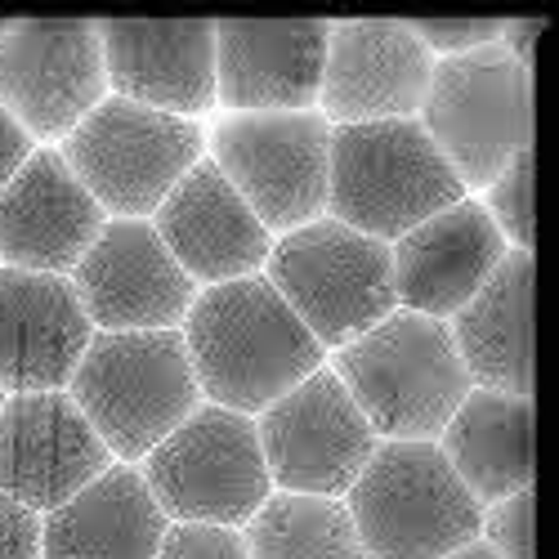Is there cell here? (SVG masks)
Returning a JSON list of instances; mask_svg holds the SVG:
<instances>
[{
    "instance_id": "6da1fadb",
    "label": "cell",
    "mask_w": 559,
    "mask_h": 559,
    "mask_svg": "<svg viewBox=\"0 0 559 559\" xmlns=\"http://www.w3.org/2000/svg\"><path fill=\"white\" fill-rule=\"evenodd\" d=\"M198 390L211 407L260 416L322 367V349L264 273L198 292L179 322Z\"/></svg>"
},
{
    "instance_id": "7a4b0ae2",
    "label": "cell",
    "mask_w": 559,
    "mask_h": 559,
    "mask_svg": "<svg viewBox=\"0 0 559 559\" xmlns=\"http://www.w3.org/2000/svg\"><path fill=\"white\" fill-rule=\"evenodd\" d=\"M332 371L381 443H435L471 394L448 322L394 309L371 332L336 349Z\"/></svg>"
},
{
    "instance_id": "3957f363",
    "label": "cell",
    "mask_w": 559,
    "mask_h": 559,
    "mask_svg": "<svg viewBox=\"0 0 559 559\" xmlns=\"http://www.w3.org/2000/svg\"><path fill=\"white\" fill-rule=\"evenodd\" d=\"M68 394L112 461L126 465L144 461L202 407L179 332H95L68 381Z\"/></svg>"
},
{
    "instance_id": "277c9868",
    "label": "cell",
    "mask_w": 559,
    "mask_h": 559,
    "mask_svg": "<svg viewBox=\"0 0 559 559\" xmlns=\"http://www.w3.org/2000/svg\"><path fill=\"white\" fill-rule=\"evenodd\" d=\"M341 501L367 559H448L484 533V506L439 443H381Z\"/></svg>"
},
{
    "instance_id": "5b68a950",
    "label": "cell",
    "mask_w": 559,
    "mask_h": 559,
    "mask_svg": "<svg viewBox=\"0 0 559 559\" xmlns=\"http://www.w3.org/2000/svg\"><path fill=\"white\" fill-rule=\"evenodd\" d=\"M465 198L461 179L416 117L332 126L328 211L354 233L394 242Z\"/></svg>"
},
{
    "instance_id": "8992f818",
    "label": "cell",
    "mask_w": 559,
    "mask_h": 559,
    "mask_svg": "<svg viewBox=\"0 0 559 559\" xmlns=\"http://www.w3.org/2000/svg\"><path fill=\"white\" fill-rule=\"evenodd\" d=\"M264 283L322 349H345L399 309L390 247L322 215L273 242Z\"/></svg>"
},
{
    "instance_id": "52a82bcc",
    "label": "cell",
    "mask_w": 559,
    "mask_h": 559,
    "mask_svg": "<svg viewBox=\"0 0 559 559\" xmlns=\"http://www.w3.org/2000/svg\"><path fill=\"white\" fill-rule=\"evenodd\" d=\"M416 121L443 153L465 193L488 189L533 144L528 68L510 59L501 45H484V50L456 59H435L430 90Z\"/></svg>"
},
{
    "instance_id": "ba28073f",
    "label": "cell",
    "mask_w": 559,
    "mask_h": 559,
    "mask_svg": "<svg viewBox=\"0 0 559 559\" xmlns=\"http://www.w3.org/2000/svg\"><path fill=\"white\" fill-rule=\"evenodd\" d=\"M59 153L108 219H148L206 157V134L198 121L108 95Z\"/></svg>"
},
{
    "instance_id": "9c48e42d",
    "label": "cell",
    "mask_w": 559,
    "mask_h": 559,
    "mask_svg": "<svg viewBox=\"0 0 559 559\" xmlns=\"http://www.w3.org/2000/svg\"><path fill=\"white\" fill-rule=\"evenodd\" d=\"M211 166L238 189L255 219L292 233L328 211L332 121L313 112H228L206 134Z\"/></svg>"
},
{
    "instance_id": "30bf717a",
    "label": "cell",
    "mask_w": 559,
    "mask_h": 559,
    "mask_svg": "<svg viewBox=\"0 0 559 559\" xmlns=\"http://www.w3.org/2000/svg\"><path fill=\"white\" fill-rule=\"evenodd\" d=\"M144 484L170 524L247 528L273 497L255 416L202 403L144 456Z\"/></svg>"
},
{
    "instance_id": "8fae6325",
    "label": "cell",
    "mask_w": 559,
    "mask_h": 559,
    "mask_svg": "<svg viewBox=\"0 0 559 559\" xmlns=\"http://www.w3.org/2000/svg\"><path fill=\"white\" fill-rule=\"evenodd\" d=\"M269 479L300 497H345L371 452L381 448L377 430L341 385L332 367H318L296 390L269 403L255 421Z\"/></svg>"
},
{
    "instance_id": "7c38bea8",
    "label": "cell",
    "mask_w": 559,
    "mask_h": 559,
    "mask_svg": "<svg viewBox=\"0 0 559 559\" xmlns=\"http://www.w3.org/2000/svg\"><path fill=\"white\" fill-rule=\"evenodd\" d=\"M108 99L99 23L85 19H32L0 36V108L32 144L68 139Z\"/></svg>"
},
{
    "instance_id": "4fadbf2b",
    "label": "cell",
    "mask_w": 559,
    "mask_h": 559,
    "mask_svg": "<svg viewBox=\"0 0 559 559\" xmlns=\"http://www.w3.org/2000/svg\"><path fill=\"white\" fill-rule=\"evenodd\" d=\"M68 283L95 332H179L198 283L175 264L148 219H108Z\"/></svg>"
},
{
    "instance_id": "5bb4252c",
    "label": "cell",
    "mask_w": 559,
    "mask_h": 559,
    "mask_svg": "<svg viewBox=\"0 0 559 559\" xmlns=\"http://www.w3.org/2000/svg\"><path fill=\"white\" fill-rule=\"evenodd\" d=\"M112 465V452L81 416L68 390L10 394L0 407V492L50 515L95 484Z\"/></svg>"
},
{
    "instance_id": "9a60e30c",
    "label": "cell",
    "mask_w": 559,
    "mask_h": 559,
    "mask_svg": "<svg viewBox=\"0 0 559 559\" xmlns=\"http://www.w3.org/2000/svg\"><path fill=\"white\" fill-rule=\"evenodd\" d=\"M435 55L399 19L332 23L328 68H322L318 112L332 126L416 117L430 90Z\"/></svg>"
},
{
    "instance_id": "2e32d148",
    "label": "cell",
    "mask_w": 559,
    "mask_h": 559,
    "mask_svg": "<svg viewBox=\"0 0 559 559\" xmlns=\"http://www.w3.org/2000/svg\"><path fill=\"white\" fill-rule=\"evenodd\" d=\"M108 215L59 148H36L0 189V264L68 277L95 247Z\"/></svg>"
},
{
    "instance_id": "e0dca14e",
    "label": "cell",
    "mask_w": 559,
    "mask_h": 559,
    "mask_svg": "<svg viewBox=\"0 0 559 559\" xmlns=\"http://www.w3.org/2000/svg\"><path fill=\"white\" fill-rule=\"evenodd\" d=\"M332 23H215V104L228 112H313Z\"/></svg>"
},
{
    "instance_id": "ac0fdd59",
    "label": "cell",
    "mask_w": 559,
    "mask_h": 559,
    "mask_svg": "<svg viewBox=\"0 0 559 559\" xmlns=\"http://www.w3.org/2000/svg\"><path fill=\"white\" fill-rule=\"evenodd\" d=\"M90 341L95 322L68 277L0 264V390H68Z\"/></svg>"
},
{
    "instance_id": "d6986e66",
    "label": "cell",
    "mask_w": 559,
    "mask_h": 559,
    "mask_svg": "<svg viewBox=\"0 0 559 559\" xmlns=\"http://www.w3.org/2000/svg\"><path fill=\"white\" fill-rule=\"evenodd\" d=\"M104 72L117 99L183 121L215 108V23H99Z\"/></svg>"
},
{
    "instance_id": "ffe728a7",
    "label": "cell",
    "mask_w": 559,
    "mask_h": 559,
    "mask_svg": "<svg viewBox=\"0 0 559 559\" xmlns=\"http://www.w3.org/2000/svg\"><path fill=\"white\" fill-rule=\"evenodd\" d=\"M506 251L510 247L497 233L492 215L484 211V202L461 198L456 206L394 238L390 269L399 309L448 322L497 273Z\"/></svg>"
},
{
    "instance_id": "44dd1931",
    "label": "cell",
    "mask_w": 559,
    "mask_h": 559,
    "mask_svg": "<svg viewBox=\"0 0 559 559\" xmlns=\"http://www.w3.org/2000/svg\"><path fill=\"white\" fill-rule=\"evenodd\" d=\"M148 224L157 228L175 264L206 287L260 273L273 251L269 228L238 198V189L211 166V157H202L175 183Z\"/></svg>"
},
{
    "instance_id": "7402d4cb",
    "label": "cell",
    "mask_w": 559,
    "mask_h": 559,
    "mask_svg": "<svg viewBox=\"0 0 559 559\" xmlns=\"http://www.w3.org/2000/svg\"><path fill=\"white\" fill-rule=\"evenodd\" d=\"M170 520L144 471L112 461L72 501L40 520V559H157Z\"/></svg>"
},
{
    "instance_id": "603a6c76",
    "label": "cell",
    "mask_w": 559,
    "mask_h": 559,
    "mask_svg": "<svg viewBox=\"0 0 559 559\" xmlns=\"http://www.w3.org/2000/svg\"><path fill=\"white\" fill-rule=\"evenodd\" d=\"M448 336L475 390L533 394V251H506L497 273L465 300Z\"/></svg>"
},
{
    "instance_id": "cb8c5ba5",
    "label": "cell",
    "mask_w": 559,
    "mask_h": 559,
    "mask_svg": "<svg viewBox=\"0 0 559 559\" xmlns=\"http://www.w3.org/2000/svg\"><path fill=\"white\" fill-rule=\"evenodd\" d=\"M435 443L484 510L533 488V399L471 390Z\"/></svg>"
},
{
    "instance_id": "d4e9b609",
    "label": "cell",
    "mask_w": 559,
    "mask_h": 559,
    "mask_svg": "<svg viewBox=\"0 0 559 559\" xmlns=\"http://www.w3.org/2000/svg\"><path fill=\"white\" fill-rule=\"evenodd\" d=\"M251 559H367L345 501L273 492L242 528Z\"/></svg>"
},
{
    "instance_id": "484cf974",
    "label": "cell",
    "mask_w": 559,
    "mask_h": 559,
    "mask_svg": "<svg viewBox=\"0 0 559 559\" xmlns=\"http://www.w3.org/2000/svg\"><path fill=\"white\" fill-rule=\"evenodd\" d=\"M484 211L492 215L497 233L506 238L510 251H528L533 247V157H515L492 183H488V202Z\"/></svg>"
},
{
    "instance_id": "4316f807",
    "label": "cell",
    "mask_w": 559,
    "mask_h": 559,
    "mask_svg": "<svg viewBox=\"0 0 559 559\" xmlns=\"http://www.w3.org/2000/svg\"><path fill=\"white\" fill-rule=\"evenodd\" d=\"M479 542L497 559H533V488L488 506Z\"/></svg>"
},
{
    "instance_id": "83f0119b",
    "label": "cell",
    "mask_w": 559,
    "mask_h": 559,
    "mask_svg": "<svg viewBox=\"0 0 559 559\" xmlns=\"http://www.w3.org/2000/svg\"><path fill=\"white\" fill-rule=\"evenodd\" d=\"M157 559H251L242 528L219 524H170Z\"/></svg>"
},
{
    "instance_id": "f1b7e54d",
    "label": "cell",
    "mask_w": 559,
    "mask_h": 559,
    "mask_svg": "<svg viewBox=\"0 0 559 559\" xmlns=\"http://www.w3.org/2000/svg\"><path fill=\"white\" fill-rule=\"evenodd\" d=\"M412 32L421 36V45L435 59H456V55L484 50V45H497L501 23L497 19H430V23H412Z\"/></svg>"
},
{
    "instance_id": "f546056e",
    "label": "cell",
    "mask_w": 559,
    "mask_h": 559,
    "mask_svg": "<svg viewBox=\"0 0 559 559\" xmlns=\"http://www.w3.org/2000/svg\"><path fill=\"white\" fill-rule=\"evenodd\" d=\"M0 559H40V515L0 492Z\"/></svg>"
},
{
    "instance_id": "4dcf8cb0",
    "label": "cell",
    "mask_w": 559,
    "mask_h": 559,
    "mask_svg": "<svg viewBox=\"0 0 559 559\" xmlns=\"http://www.w3.org/2000/svg\"><path fill=\"white\" fill-rule=\"evenodd\" d=\"M36 153V144H32V134L0 108V189H5V183L14 179V170L27 162Z\"/></svg>"
},
{
    "instance_id": "1f68e13d",
    "label": "cell",
    "mask_w": 559,
    "mask_h": 559,
    "mask_svg": "<svg viewBox=\"0 0 559 559\" xmlns=\"http://www.w3.org/2000/svg\"><path fill=\"white\" fill-rule=\"evenodd\" d=\"M542 27H546V19H510V23H501L497 45H501V50H506L510 59H515V63L533 68V45H537Z\"/></svg>"
},
{
    "instance_id": "d6a6232c",
    "label": "cell",
    "mask_w": 559,
    "mask_h": 559,
    "mask_svg": "<svg viewBox=\"0 0 559 559\" xmlns=\"http://www.w3.org/2000/svg\"><path fill=\"white\" fill-rule=\"evenodd\" d=\"M448 559H497V555H492L484 542H471V546H461V550H456V555H448Z\"/></svg>"
},
{
    "instance_id": "836d02e7",
    "label": "cell",
    "mask_w": 559,
    "mask_h": 559,
    "mask_svg": "<svg viewBox=\"0 0 559 559\" xmlns=\"http://www.w3.org/2000/svg\"><path fill=\"white\" fill-rule=\"evenodd\" d=\"M10 27H14V19H0V36H5Z\"/></svg>"
},
{
    "instance_id": "e575fe53",
    "label": "cell",
    "mask_w": 559,
    "mask_h": 559,
    "mask_svg": "<svg viewBox=\"0 0 559 559\" xmlns=\"http://www.w3.org/2000/svg\"><path fill=\"white\" fill-rule=\"evenodd\" d=\"M5 399H10V394H5V390H0V407H5Z\"/></svg>"
}]
</instances>
